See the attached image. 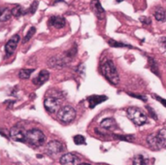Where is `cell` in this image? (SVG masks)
<instances>
[{
	"instance_id": "1",
	"label": "cell",
	"mask_w": 166,
	"mask_h": 165,
	"mask_svg": "<svg viewBox=\"0 0 166 165\" xmlns=\"http://www.w3.org/2000/svg\"><path fill=\"white\" fill-rule=\"evenodd\" d=\"M100 70L102 75L107 79V81H109L112 84H115V86L119 84V73L115 64H114V62L111 59H107L104 62H102L100 66Z\"/></svg>"
},
{
	"instance_id": "2",
	"label": "cell",
	"mask_w": 166,
	"mask_h": 165,
	"mask_svg": "<svg viewBox=\"0 0 166 165\" xmlns=\"http://www.w3.org/2000/svg\"><path fill=\"white\" fill-rule=\"evenodd\" d=\"M147 144L153 150L166 149V129L162 128L157 133L150 134L147 137Z\"/></svg>"
},
{
	"instance_id": "3",
	"label": "cell",
	"mask_w": 166,
	"mask_h": 165,
	"mask_svg": "<svg viewBox=\"0 0 166 165\" xmlns=\"http://www.w3.org/2000/svg\"><path fill=\"white\" fill-rule=\"evenodd\" d=\"M126 115L127 118L132 122L135 126H141L144 123L147 122V115L144 113V111L141 110L140 108L137 107H129L126 109Z\"/></svg>"
},
{
	"instance_id": "4",
	"label": "cell",
	"mask_w": 166,
	"mask_h": 165,
	"mask_svg": "<svg viewBox=\"0 0 166 165\" xmlns=\"http://www.w3.org/2000/svg\"><path fill=\"white\" fill-rule=\"evenodd\" d=\"M46 141L45 134L37 128H33L26 132V141L32 147H41Z\"/></svg>"
},
{
	"instance_id": "5",
	"label": "cell",
	"mask_w": 166,
	"mask_h": 165,
	"mask_svg": "<svg viewBox=\"0 0 166 165\" xmlns=\"http://www.w3.org/2000/svg\"><path fill=\"white\" fill-rule=\"evenodd\" d=\"M58 118L61 122L70 123L76 118V111L73 107L64 106L61 109H59L58 113Z\"/></svg>"
},
{
	"instance_id": "6",
	"label": "cell",
	"mask_w": 166,
	"mask_h": 165,
	"mask_svg": "<svg viewBox=\"0 0 166 165\" xmlns=\"http://www.w3.org/2000/svg\"><path fill=\"white\" fill-rule=\"evenodd\" d=\"M44 106H45V109L49 113H55L58 110H59L60 99L58 96L49 95L44 100Z\"/></svg>"
},
{
	"instance_id": "7",
	"label": "cell",
	"mask_w": 166,
	"mask_h": 165,
	"mask_svg": "<svg viewBox=\"0 0 166 165\" xmlns=\"http://www.w3.org/2000/svg\"><path fill=\"white\" fill-rule=\"evenodd\" d=\"M10 137L16 142H25L26 141V131L24 126H15L10 130Z\"/></svg>"
},
{
	"instance_id": "8",
	"label": "cell",
	"mask_w": 166,
	"mask_h": 165,
	"mask_svg": "<svg viewBox=\"0 0 166 165\" xmlns=\"http://www.w3.org/2000/svg\"><path fill=\"white\" fill-rule=\"evenodd\" d=\"M63 151H64V146L59 141L53 140V141H50L47 144V152L50 156H58Z\"/></svg>"
},
{
	"instance_id": "9",
	"label": "cell",
	"mask_w": 166,
	"mask_h": 165,
	"mask_svg": "<svg viewBox=\"0 0 166 165\" xmlns=\"http://www.w3.org/2000/svg\"><path fill=\"white\" fill-rule=\"evenodd\" d=\"M20 40H21V37L18 34H16L12 38H10V40L6 43V45H5V53H6V55L8 56L12 55L15 53Z\"/></svg>"
},
{
	"instance_id": "10",
	"label": "cell",
	"mask_w": 166,
	"mask_h": 165,
	"mask_svg": "<svg viewBox=\"0 0 166 165\" xmlns=\"http://www.w3.org/2000/svg\"><path fill=\"white\" fill-rule=\"evenodd\" d=\"M70 59L67 58L65 55L63 56H54V58H51L49 61V65L51 67V68H62L64 67L67 62L69 61Z\"/></svg>"
},
{
	"instance_id": "11",
	"label": "cell",
	"mask_w": 166,
	"mask_h": 165,
	"mask_svg": "<svg viewBox=\"0 0 166 165\" xmlns=\"http://www.w3.org/2000/svg\"><path fill=\"white\" fill-rule=\"evenodd\" d=\"M91 9H92L93 13L97 17V19H99V20L105 19L106 12H105L104 8L102 7L99 0H92V1H91Z\"/></svg>"
},
{
	"instance_id": "12",
	"label": "cell",
	"mask_w": 166,
	"mask_h": 165,
	"mask_svg": "<svg viewBox=\"0 0 166 165\" xmlns=\"http://www.w3.org/2000/svg\"><path fill=\"white\" fill-rule=\"evenodd\" d=\"M49 24L51 26H53L56 29H60V28H63L66 24V20L63 17L60 16H53L51 17L49 20Z\"/></svg>"
},
{
	"instance_id": "13",
	"label": "cell",
	"mask_w": 166,
	"mask_h": 165,
	"mask_svg": "<svg viewBox=\"0 0 166 165\" xmlns=\"http://www.w3.org/2000/svg\"><path fill=\"white\" fill-rule=\"evenodd\" d=\"M100 126L106 130H110V131H114V130L119 128L118 123L114 118H106L104 119H102L100 122Z\"/></svg>"
},
{
	"instance_id": "14",
	"label": "cell",
	"mask_w": 166,
	"mask_h": 165,
	"mask_svg": "<svg viewBox=\"0 0 166 165\" xmlns=\"http://www.w3.org/2000/svg\"><path fill=\"white\" fill-rule=\"evenodd\" d=\"M107 99H108V97L105 95H96V94L90 95L88 97L89 108H90V109H93L95 106L103 103V102H105Z\"/></svg>"
},
{
	"instance_id": "15",
	"label": "cell",
	"mask_w": 166,
	"mask_h": 165,
	"mask_svg": "<svg viewBox=\"0 0 166 165\" xmlns=\"http://www.w3.org/2000/svg\"><path fill=\"white\" fill-rule=\"evenodd\" d=\"M78 161H79V157L70 152L65 153L59 159V162L61 165H76Z\"/></svg>"
},
{
	"instance_id": "16",
	"label": "cell",
	"mask_w": 166,
	"mask_h": 165,
	"mask_svg": "<svg viewBox=\"0 0 166 165\" xmlns=\"http://www.w3.org/2000/svg\"><path fill=\"white\" fill-rule=\"evenodd\" d=\"M49 78H50V73L47 70H42V71H40L38 75L32 80V83L35 84V86L40 87L47 82Z\"/></svg>"
},
{
	"instance_id": "17",
	"label": "cell",
	"mask_w": 166,
	"mask_h": 165,
	"mask_svg": "<svg viewBox=\"0 0 166 165\" xmlns=\"http://www.w3.org/2000/svg\"><path fill=\"white\" fill-rule=\"evenodd\" d=\"M11 17H12V12L8 7H0V22L8 21Z\"/></svg>"
},
{
	"instance_id": "18",
	"label": "cell",
	"mask_w": 166,
	"mask_h": 165,
	"mask_svg": "<svg viewBox=\"0 0 166 165\" xmlns=\"http://www.w3.org/2000/svg\"><path fill=\"white\" fill-rule=\"evenodd\" d=\"M132 165H150L149 158L144 155H137L132 160Z\"/></svg>"
},
{
	"instance_id": "19",
	"label": "cell",
	"mask_w": 166,
	"mask_h": 165,
	"mask_svg": "<svg viewBox=\"0 0 166 165\" xmlns=\"http://www.w3.org/2000/svg\"><path fill=\"white\" fill-rule=\"evenodd\" d=\"M148 61H149V65H150V69L151 71L157 75V77H160V73H159V69H158V64L157 60L153 58H151V56H148Z\"/></svg>"
},
{
	"instance_id": "20",
	"label": "cell",
	"mask_w": 166,
	"mask_h": 165,
	"mask_svg": "<svg viewBox=\"0 0 166 165\" xmlns=\"http://www.w3.org/2000/svg\"><path fill=\"white\" fill-rule=\"evenodd\" d=\"M153 16L157 21H166V12L162 7L156 8L153 12Z\"/></svg>"
},
{
	"instance_id": "21",
	"label": "cell",
	"mask_w": 166,
	"mask_h": 165,
	"mask_svg": "<svg viewBox=\"0 0 166 165\" xmlns=\"http://www.w3.org/2000/svg\"><path fill=\"white\" fill-rule=\"evenodd\" d=\"M108 44L110 45L111 47L113 48H128V49H134L131 45H128V44H124L123 42H118L116 40H113V39H110L108 41Z\"/></svg>"
},
{
	"instance_id": "22",
	"label": "cell",
	"mask_w": 166,
	"mask_h": 165,
	"mask_svg": "<svg viewBox=\"0 0 166 165\" xmlns=\"http://www.w3.org/2000/svg\"><path fill=\"white\" fill-rule=\"evenodd\" d=\"M11 12H12V16H14L15 18H20V17L25 14V11L21 5H16V6L11 10Z\"/></svg>"
},
{
	"instance_id": "23",
	"label": "cell",
	"mask_w": 166,
	"mask_h": 165,
	"mask_svg": "<svg viewBox=\"0 0 166 165\" xmlns=\"http://www.w3.org/2000/svg\"><path fill=\"white\" fill-rule=\"evenodd\" d=\"M35 71L34 69H21L19 72V78L21 80H26V79H29L31 74Z\"/></svg>"
},
{
	"instance_id": "24",
	"label": "cell",
	"mask_w": 166,
	"mask_h": 165,
	"mask_svg": "<svg viewBox=\"0 0 166 165\" xmlns=\"http://www.w3.org/2000/svg\"><path fill=\"white\" fill-rule=\"evenodd\" d=\"M114 137L124 142H132L134 139V135H117L114 134Z\"/></svg>"
},
{
	"instance_id": "25",
	"label": "cell",
	"mask_w": 166,
	"mask_h": 165,
	"mask_svg": "<svg viewBox=\"0 0 166 165\" xmlns=\"http://www.w3.org/2000/svg\"><path fill=\"white\" fill-rule=\"evenodd\" d=\"M35 32H36V28H35V27H30V28H29V30L27 31L26 35L25 36L24 43H26V42L29 41V40L32 38V36L34 35V34H35Z\"/></svg>"
},
{
	"instance_id": "26",
	"label": "cell",
	"mask_w": 166,
	"mask_h": 165,
	"mask_svg": "<svg viewBox=\"0 0 166 165\" xmlns=\"http://www.w3.org/2000/svg\"><path fill=\"white\" fill-rule=\"evenodd\" d=\"M74 143H75L76 145H85V139L84 136L82 135H76L74 136Z\"/></svg>"
},
{
	"instance_id": "27",
	"label": "cell",
	"mask_w": 166,
	"mask_h": 165,
	"mask_svg": "<svg viewBox=\"0 0 166 165\" xmlns=\"http://www.w3.org/2000/svg\"><path fill=\"white\" fill-rule=\"evenodd\" d=\"M38 4H39V2L37 1V0H35L32 4H31V6L28 8V10L26 11L25 13H28V14H30V15H33L34 13L36 12V10H37V8H38Z\"/></svg>"
},
{
	"instance_id": "28",
	"label": "cell",
	"mask_w": 166,
	"mask_h": 165,
	"mask_svg": "<svg viewBox=\"0 0 166 165\" xmlns=\"http://www.w3.org/2000/svg\"><path fill=\"white\" fill-rule=\"evenodd\" d=\"M128 95H130L131 97H134V98H137V99H140L142 101H144V102H147L148 98H147V96L144 95V94H139V93H133V92H127Z\"/></svg>"
},
{
	"instance_id": "29",
	"label": "cell",
	"mask_w": 166,
	"mask_h": 165,
	"mask_svg": "<svg viewBox=\"0 0 166 165\" xmlns=\"http://www.w3.org/2000/svg\"><path fill=\"white\" fill-rule=\"evenodd\" d=\"M139 20L142 24H144L146 25H150L152 24V20L150 18H148V17H140Z\"/></svg>"
},
{
	"instance_id": "30",
	"label": "cell",
	"mask_w": 166,
	"mask_h": 165,
	"mask_svg": "<svg viewBox=\"0 0 166 165\" xmlns=\"http://www.w3.org/2000/svg\"><path fill=\"white\" fill-rule=\"evenodd\" d=\"M146 109L148 110V112L150 113V115L152 116V118H153V119H157V114L154 113V111L153 110V108H151L150 106H146Z\"/></svg>"
},
{
	"instance_id": "31",
	"label": "cell",
	"mask_w": 166,
	"mask_h": 165,
	"mask_svg": "<svg viewBox=\"0 0 166 165\" xmlns=\"http://www.w3.org/2000/svg\"><path fill=\"white\" fill-rule=\"evenodd\" d=\"M153 98L154 99H157L158 102H160L165 108H166V99H164V98H162V97H160V96H158V95H157V94H153Z\"/></svg>"
},
{
	"instance_id": "32",
	"label": "cell",
	"mask_w": 166,
	"mask_h": 165,
	"mask_svg": "<svg viewBox=\"0 0 166 165\" xmlns=\"http://www.w3.org/2000/svg\"><path fill=\"white\" fill-rule=\"evenodd\" d=\"M159 44L161 45V46L164 48V49H166V36H163V37H161L159 39Z\"/></svg>"
},
{
	"instance_id": "33",
	"label": "cell",
	"mask_w": 166,
	"mask_h": 165,
	"mask_svg": "<svg viewBox=\"0 0 166 165\" xmlns=\"http://www.w3.org/2000/svg\"><path fill=\"white\" fill-rule=\"evenodd\" d=\"M78 165H90L89 163H87V162H83V163H80Z\"/></svg>"
},
{
	"instance_id": "34",
	"label": "cell",
	"mask_w": 166,
	"mask_h": 165,
	"mask_svg": "<svg viewBox=\"0 0 166 165\" xmlns=\"http://www.w3.org/2000/svg\"><path fill=\"white\" fill-rule=\"evenodd\" d=\"M116 1L119 3V2H123V0H116Z\"/></svg>"
}]
</instances>
